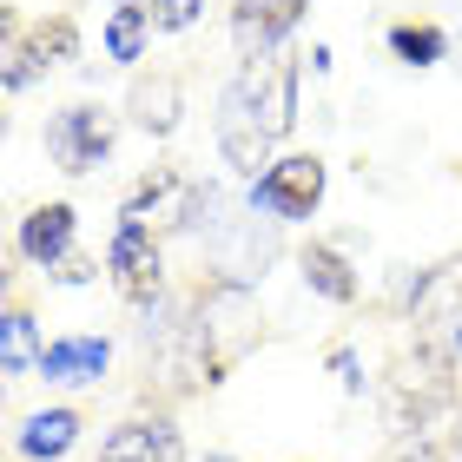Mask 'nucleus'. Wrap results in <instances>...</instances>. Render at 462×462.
<instances>
[{"mask_svg": "<svg viewBox=\"0 0 462 462\" xmlns=\"http://www.w3.org/2000/svg\"><path fill=\"white\" fill-rule=\"evenodd\" d=\"M298 87H304V67L298 53L278 47L264 60H245L231 73V87L218 93V152L231 172L258 179V165L271 172V152L284 145V133L298 125Z\"/></svg>", "mask_w": 462, "mask_h": 462, "instance_id": "f257e3e1", "label": "nucleus"}, {"mask_svg": "<svg viewBox=\"0 0 462 462\" xmlns=\"http://www.w3.org/2000/svg\"><path fill=\"white\" fill-rule=\"evenodd\" d=\"M185 324H192V344H199V364H205V390H218L264 337L258 298L238 278H199V291L185 298Z\"/></svg>", "mask_w": 462, "mask_h": 462, "instance_id": "f03ea898", "label": "nucleus"}, {"mask_svg": "<svg viewBox=\"0 0 462 462\" xmlns=\"http://www.w3.org/2000/svg\"><path fill=\"white\" fill-rule=\"evenodd\" d=\"M278 218H258L251 205H238L225 192V185H199V212H192V238L205 245V258H212V278H264V264H278Z\"/></svg>", "mask_w": 462, "mask_h": 462, "instance_id": "7ed1b4c3", "label": "nucleus"}, {"mask_svg": "<svg viewBox=\"0 0 462 462\" xmlns=\"http://www.w3.org/2000/svg\"><path fill=\"white\" fill-rule=\"evenodd\" d=\"M456 403V356L449 344H410L383 376V423L396 443L430 436L443 423V410Z\"/></svg>", "mask_w": 462, "mask_h": 462, "instance_id": "20e7f679", "label": "nucleus"}, {"mask_svg": "<svg viewBox=\"0 0 462 462\" xmlns=\"http://www.w3.org/2000/svg\"><path fill=\"white\" fill-rule=\"evenodd\" d=\"M245 205H251V212H264V218H278V225H304L324 205V159L318 152H284L271 172L251 179Z\"/></svg>", "mask_w": 462, "mask_h": 462, "instance_id": "39448f33", "label": "nucleus"}, {"mask_svg": "<svg viewBox=\"0 0 462 462\" xmlns=\"http://www.w3.org/2000/svg\"><path fill=\"white\" fill-rule=\"evenodd\" d=\"M199 212V179L185 165H152L119 205V225H145V231H185Z\"/></svg>", "mask_w": 462, "mask_h": 462, "instance_id": "423d86ee", "label": "nucleus"}, {"mask_svg": "<svg viewBox=\"0 0 462 462\" xmlns=\"http://www.w3.org/2000/svg\"><path fill=\"white\" fill-rule=\"evenodd\" d=\"M113 139H119V119L106 106H67L47 125V159L79 179V172H93V165L113 159Z\"/></svg>", "mask_w": 462, "mask_h": 462, "instance_id": "0eeeda50", "label": "nucleus"}, {"mask_svg": "<svg viewBox=\"0 0 462 462\" xmlns=\"http://www.w3.org/2000/svg\"><path fill=\"white\" fill-rule=\"evenodd\" d=\"M106 271H113V284H119V298H125V304L152 310V304L165 298L159 231H145V225H119V231H113V245H106Z\"/></svg>", "mask_w": 462, "mask_h": 462, "instance_id": "6e6552de", "label": "nucleus"}, {"mask_svg": "<svg viewBox=\"0 0 462 462\" xmlns=\"http://www.w3.org/2000/svg\"><path fill=\"white\" fill-rule=\"evenodd\" d=\"M304 7L310 0H238V7H231V40H238V53L245 60L278 53L284 33L304 20Z\"/></svg>", "mask_w": 462, "mask_h": 462, "instance_id": "1a4fd4ad", "label": "nucleus"}, {"mask_svg": "<svg viewBox=\"0 0 462 462\" xmlns=\"http://www.w3.org/2000/svg\"><path fill=\"white\" fill-rule=\"evenodd\" d=\"M179 456H185V443H179L172 416H125L99 443V462H179Z\"/></svg>", "mask_w": 462, "mask_h": 462, "instance_id": "9d476101", "label": "nucleus"}, {"mask_svg": "<svg viewBox=\"0 0 462 462\" xmlns=\"http://www.w3.org/2000/svg\"><path fill=\"white\" fill-rule=\"evenodd\" d=\"M73 205L67 199H53V205H33L27 218H20V238H14V251L27 264H40V271H53L60 258H73Z\"/></svg>", "mask_w": 462, "mask_h": 462, "instance_id": "9b49d317", "label": "nucleus"}, {"mask_svg": "<svg viewBox=\"0 0 462 462\" xmlns=\"http://www.w3.org/2000/svg\"><path fill=\"white\" fill-rule=\"evenodd\" d=\"M113 364V344L106 337H93V330H73V337H53L47 356H40V376L60 390H79V383H99Z\"/></svg>", "mask_w": 462, "mask_h": 462, "instance_id": "f8f14e48", "label": "nucleus"}, {"mask_svg": "<svg viewBox=\"0 0 462 462\" xmlns=\"http://www.w3.org/2000/svg\"><path fill=\"white\" fill-rule=\"evenodd\" d=\"M79 430H87V416L67 410V403L33 410V416H20V430H14V456L20 462H60V456L79 443Z\"/></svg>", "mask_w": 462, "mask_h": 462, "instance_id": "ddd939ff", "label": "nucleus"}, {"mask_svg": "<svg viewBox=\"0 0 462 462\" xmlns=\"http://www.w3.org/2000/svg\"><path fill=\"white\" fill-rule=\"evenodd\" d=\"M125 113H133L139 133H179V113H185V87H179V73H152V79H133V99H125Z\"/></svg>", "mask_w": 462, "mask_h": 462, "instance_id": "4468645a", "label": "nucleus"}, {"mask_svg": "<svg viewBox=\"0 0 462 462\" xmlns=\"http://www.w3.org/2000/svg\"><path fill=\"white\" fill-rule=\"evenodd\" d=\"M298 271H304V284L318 291L324 304H356V271H350V258L337 245H318L310 238L304 251H298Z\"/></svg>", "mask_w": 462, "mask_h": 462, "instance_id": "2eb2a0df", "label": "nucleus"}, {"mask_svg": "<svg viewBox=\"0 0 462 462\" xmlns=\"http://www.w3.org/2000/svg\"><path fill=\"white\" fill-rule=\"evenodd\" d=\"M40 356H47V344H40V330H33V310L14 298L7 318H0V370H7V383H20L27 370H40Z\"/></svg>", "mask_w": 462, "mask_h": 462, "instance_id": "dca6fc26", "label": "nucleus"}, {"mask_svg": "<svg viewBox=\"0 0 462 462\" xmlns=\"http://www.w3.org/2000/svg\"><path fill=\"white\" fill-rule=\"evenodd\" d=\"M449 53V33L436 27V20H396L390 27V60H403V67H436V60Z\"/></svg>", "mask_w": 462, "mask_h": 462, "instance_id": "f3484780", "label": "nucleus"}, {"mask_svg": "<svg viewBox=\"0 0 462 462\" xmlns=\"http://www.w3.org/2000/svg\"><path fill=\"white\" fill-rule=\"evenodd\" d=\"M145 40H152V14H145V0H139V7H113V20H106V53L119 60V67L145 60Z\"/></svg>", "mask_w": 462, "mask_h": 462, "instance_id": "a211bd4d", "label": "nucleus"}, {"mask_svg": "<svg viewBox=\"0 0 462 462\" xmlns=\"http://www.w3.org/2000/svg\"><path fill=\"white\" fill-rule=\"evenodd\" d=\"M27 47H33V60L40 67H60V60H79V27L67 14H53V20H40V27L27 33Z\"/></svg>", "mask_w": 462, "mask_h": 462, "instance_id": "6ab92c4d", "label": "nucleus"}, {"mask_svg": "<svg viewBox=\"0 0 462 462\" xmlns=\"http://www.w3.org/2000/svg\"><path fill=\"white\" fill-rule=\"evenodd\" d=\"M145 14H152V33H192L205 0H145Z\"/></svg>", "mask_w": 462, "mask_h": 462, "instance_id": "aec40b11", "label": "nucleus"}, {"mask_svg": "<svg viewBox=\"0 0 462 462\" xmlns=\"http://www.w3.org/2000/svg\"><path fill=\"white\" fill-rule=\"evenodd\" d=\"M330 376L344 383V396H364V356H356L350 344H337V350H330Z\"/></svg>", "mask_w": 462, "mask_h": 462, "instance_id": "412c9836", "label": "nucleus"}, {"mask_svg": "<svg viewBox=\"0 0 462 462\" xmlns=\"http://www.w3.org/2000/svg\"><path fill=\"white\" fill-rule=\"evenodd\" d=\"M53 284H93L99 278V258H87V251H73V258H60L53 271H47Z\"/></svg>", "mask_w": 462, "mask_h": 462, "instance_id": "4be33fe9", "label": "nucleus"}, {"mask_svg": "<svg viewBox=\"0 0 462 462\" xmlns=\"http://www.w3.org/2000/svg\"><path fill=\"white\" fill-rule=\"evenodd\" d=\"M383 462H449L443 449L430 443V436H410V443H390V456Z\"/></svg>", "mask_w": 462, "mask_h": 462, "instance_id": "5701e85b", "label": "nucleus"}, {"mask_svg": "<svg viewBox=\"0 0 462 462\" xmlns=\"http://www.w3.org/2000/svg\"><path fill=\"white\" fill-rule=\"evenodd\" d=\"M449 356H462V324H456V330H449Z\"/></svg>", "mask_w": 462, "mask_h": 462, "instance_id": "b1692460", "label": "nucleus"}, {"mask_svg": "<svg viewBox=\"0 0 462 462\" xmlns=\"http://www.w3.org/2000/svg\"><path fill=\"white\" fill-rule=\"evenodd\" d=\"M113 7H139V0H113Z\"/></svg>", "mask_w": 462, "mask_h": 462, "instance_id": "393cba45", "label": "nucleus"}]
</instances>
